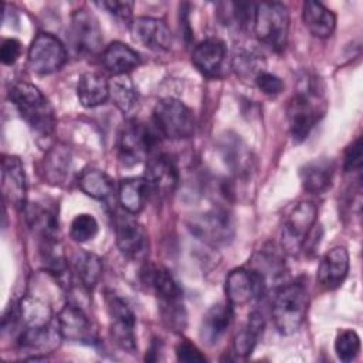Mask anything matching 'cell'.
Masks as SVG:
<instances>
[{"mask_svg": "<svg viewBox=\"0 0 363 363\" xmlns=\"http://www.w3.org/2000/svg\"><path fill=\"white\" fill-rule=\"evenodd\" d=\"M320 82L315 75L303 74L288 105L291 136L295 143L303 142L323 115Z\"/></svg>", "mask_w": 363, "mask_h": 363, "instance_id": "obj_1", "label": "cell"}, {"mask_svg": "<svg viewBox=\"0 0 363 363\" xmlns=\"http://www.w3.org/2000/svg\"><path fill=\"white\" fill-rule=\"evenodd\" d=\"M142 281L153 291L160 302V313L170 328L183 330L186 311L182 302V289L172 274L160 265H145L140 271Z\"/></svg>", "mask_w": 363, "mask_h": 363, "instance_id": "obj_2", "label": "cell"}, {"mask_svg": "<svg viewBox=\"0 0 363 363\" xmlns=\"http://www.w3.org/2000/svg\"><path fill=\"white\" fill-rule=\"evenodd\" d=\"M10 101L20 116L40 136H48L55 128V115L51 104L33 84L18 82L10 89Z\"/></svg>", "mask_w": 363, "mask_h": 363, "instance_id": "obj_3", "label": "cell"}, {"mask_svg": "<svg viewBox=\"0 0 363 363\" xmlns=\"http://www.w3.org/2000/svg\"><path fill=\"white\" fill-rule=\"evenodd\" d=\"M308 291L299 281L284 284L272 301V319L281 335L295 333L306 318Z\"/></svg>", "mask_w": 363, "mask_h": 363, "instance_id": "obj_4", "label": "cell"}, {"mask_svg": "<svg viewBox=\"0 0 363 363\" xmlns=\"http://www.w3.org/2000/svg\"><path fill=\"white\" fill-rule=\"evenodd\" d=\"M252 30L257 38L271 50L285 48L289 30L288 9L281 3H261L255 6Z\"/></svg>", "mask_w": 363, "mask_h": 363, "instance_id": "obj_5", "label": "cell"}, {"mask_svg": "<svg viewBox=\"0 0 363 363\" xmlns=\"http://www.w3.org/2000/svg\"><path fill=\"white\" fill-rule=\"evenodd\" d=\"M318 210L311 201H299L286 213L281 227V248L296 255L305 248L306 240L313 231Z\"/></svg>", "mask_w": 363, "mask_h": 363, "instance_id": "obj_6", "label": "cell"}, {"mask_svg": "<svg viewBox=\"0 0 363 363\" xmlns=\"http://www.w3.org/2000/svg\"><path fill=\"white\" fill-rule=\"evenodd\" d=\"M153 121L160 135L177 140L194 132V116L187 105L176 98L160 99L153 109Z\"/></svg>", "mask_w": 363, "mask_h": 363, "instance_id": "obj_7", "label": "cell"}, {"mask_svg": "<svg viewBox=\"0 0 363 363\" xmlns=\"http://www.w3.org/2000/svg\"><path fill=\"white\" fill-rule=\"evenodd\" d=\"M156 145V133L139 121H128L118 139L119 157L125 164H138L145 160Z\"/></svg>", "mask_w": 363, "mask_h": 363, "instance_id": "obj_8", "label": "cell"}, {"mask_svg": "<svg viewBox=\"0 0 363 363\" xmlns=\"http://www.w3.org/2000/svg\"><path fill=\"white\" fill-rule=\"evenodd\" d=\"M268 288L265 278L252 267L235 268L227 278L224 291L228 299V303L233 306L247 305L255 299H259Z\"/></svg>", "mask_w": 363, "mask_h": 363, "instance_id": "obj_9", "label": "cell"}, {"mask_svg": "<svg viewBox=\"0 0 363 363\" xmlns=\"http://www.w3.org/2000/svg\"><path fill=\"white\" fill-rule=\"evenodd\" d=\"M67 62L64 44L50 33H38L28 48L31 71L45 75L58 71Z\"/></svg>", "mask_w": 363, "mask_h": 363, "instance_id": "obj_10", "label": "cell"}, {"mask_svg": "<svg viewBox=\"0 0 363 363\" xmlns=\"http://www.w3.org/2000/svg\"><path fill=\"white\" fill-rule=\"evenodd\" d=\"M106 305H108L106 308H108V316H109V325H111V335L113 340L123 350L133 353L136 350L135 313L122 298L113 294H109L106 296Z\"/></svg>", "mask_w": 363, "mask_h": 363, "instance_id": "obj_11", "label": "cell"}, {"mask_svg": "<svg viewBox=\"0 0 363 363\" xmlns=\"http://www.w3.org/2000/svg\"><path fill=\"white\" fill-rule=\"evenodd\" d=\"M189 228L197 238L213 245L227 244L234 235L233 221L228 213L221 208H213L193 217Z\"/></svg>", "mask_w": 363, "mask_h": 363, "instance_id": "obj_12", "label": "cell"}, {"mask_svg": "<svg viewBox=\"0 0 363 363\" xmlns=\"http://www.w3.org/2000/svg\"><path fill=\"white\" fill-rule=\"evenodd\" d=\"M69 37L75 51L81 55L98 54L102 47V30L96 17L85 10H77L71 16Z\"/></svg>", "mask_w": 363, "mask_h": 363, "instance_id": "obj_13", "label": "cell"}, {"mask_svg": "<svg viewBox=\"0 0 363 363\" xmlns=\"http://www.w3.org/2000/svg\"><path fill=\"white\" fill-rule=\"evenodd\" d=\"M116 245L119 251L132 259L140 258L147 251V234L133 214L119 211L113 220Z\"/></svg>", "mask_w": 363, "mask_h": 363, "instance_id": "obj_14", "label": "cell"}, {"mask_svg": "<svg viewBox=\"0 0 363 363\" xmlns=\"http://www.w3.org/2000/svg\"><path fill=\"white\" fill-rule=\"evenodd\" d=\"M145 180L149 191L164 197L174 191L179 183V170L174 159L167 153H159L147 160Z\"/></svg>", "mask_w": 363, "mask_h": 363, "instance_id": "obj_15", "label": "cell"}, {"mask_svg": "<svg viewBox=\"0 0 363 363\" xmlns=\"http://www.w3.org/2000/svg\"><path fill=\"white\" fill-rule=\"evenodd\" d=\"M1 190L6 201L17 210L27 206V177L24 166L17 156H6L1 170Z\"/></svg>", "mask_w": 363, "mask_h": 363, "instance_id": "obj_16", "label": "cell"}, {"mask_svg": "<svg viewBox=\"0 0 363 363\" xmlns=\"http://www.w3.org/2000/svg\"><path fill=\"white\" fill-rule=\"evenodd\" d=\"M132 38L146 48L166 51L172 45V33L167 24L155 17H138L130 23Z\"/></svg>", "mask_w": 363, "mask_h": 363, "instance_id": "obj_17", "label": "cell"}, {"mask_svg": "<svg viewBox=\"0 0 363 363\" xmlns=\"http://www.w3.org/2000/svg\"><path fill=\"white\" fill-rule=\"evenodd\" d=\"M57 326L61 337L77 343L94 342V330L84 311L72 303H67L57 316Z\"/></svg>", "mask_w": 363, "mask_h": 363, "instance_id": "obj_18", "label": "cell"}, {"mask_svg": "<svg viewBox=\"0 0 363 363\" xmlns=\"http://www.w3.org/2000/svg\"><path fill=\"white\" fill-rule=\"evenodd\" d=\"M349 272V254L343 247H333L320 259L316 278L325 289H336Z\"/></svg>", "mask_w": 363, "mask_h": 363, "instance_id": "obj_19", "label": "cell"}, {"mask_svg": "<svg viewBox=\"0 0 363 363\" xmlns=\"http://www.w3.org/2000/svg\"><path fill=\"white\" fill-rule=\"evenodd\" d=\"M60 339L62 337L57 323L55 326L50 323L48 326H43V328L23 329L18 335L17 345L21 352L33 354L31 359H38L37 354L52 352L58 346Z\"/></svg>", "mask_w": 363, "mask_h": 363, "instance_id": "obj_20", "label": "cell"}, {"mask_svg": "<svg viewBox=\"0 0 363 363\" xmlns=\"http://www.w3.org/2000/svg\"><path fill=\"white\" fill-rule=\"evenodd\" d=\"M234 318L231 303H216L204 315L200 322V339L207 346H214L225 335Z\"/></svg>", "mask_w": 363, "mask_h": 363, "instance_id": "obj_21", "label": "cell"}, {"mask_svg": "<svg viewBox=\"0 0 363 363\" xmlns=\"http://www.w3.org/2000/svg\"><path fill=\"white\" fill-rule=\"evenodd\" d=\"M225 55L227 48L224 41L216 37H210L196 45L191 54V61L201 74L207 77H216L223 67Z\"/></svg>", "mask_w": 363, "mask_h": 363, "instance_id": "obj_22", "label": "cell"}, {"mask_svg": "<svg viewBox=\"0 0 363 363\" xmlns=\"http://www.w3.org/2000/svg\"><path fill=\"white\" fill-rule=\"evenodd\" d=\"M302 20L309 33L318 38H328L336 27L335 14L319 1H305L302 7Z\"/></svg>", "mask_w": 363, "mask_h": 363, "instance_id": "obj_23", "label": "cell"}, {"mask_svg": "<svg viewBox=\"0 0 363 363\" xmlns=\"http://www.w3.org/2000/svg\"><path fill=\"white\" fill-rule=\"evenodd\" d=\"M333 170V162L329 159H315L308 162L299 172L303 190L311 194L323 193L330 186Z\"/></svg>", "mask_w": 363, "mask_h": 363, "instance_id": "obj_24", "label": "cell"}, {"mask_svg": "<svg viewBox=\"0 0 363 363\" xmlns=\"http://www.w3.org/2000/svg\"><path fill=\"white\" fill-rule=\"evenodd\" d=\"M77 96L85 108L102 105L109 98V82L98 72H85L78 79Z\"/></svg>", "mask_w": 363, "mask_h": 363, "instance_id": "obj_25", "label": "cell"}, {"mask_svg": "<svg viewBox=\"0 0 363 363\" xmlns=\"http://www.w3.org/2000/svg\"><path fill=\"white\" fill-rule=\"evenodd\" d=\"M150 191L145 177L123 179L118 187V201L126 213L138 214L143 210Z\"/></svg>", "mask_w": 363, "mask_h": 363, "instance_id": "obj_26", "label": "cell"}, {"mask_svg": "<svg viewBox=\"0 0 363 363\" xmlns=\"http://www.w3.org/2000/svg\"><path fill=\"white\" fill-rule=\"evenodd\" d=\"M102 62L104 67L113 75H122L136 68L140 61L138 52L133 48L121 41H113L105 48L102 54Z\"/></svg>", "mask_w": 363, "mask_h": 363, "instance_id": "obj_27", "label": "cell"}, {"mask_svg": "<svg viewBox=\"0 0 363 363\" xmlns=\"http://www.w3.org/2000/svg\"><path fill=\"white\" fill-rule=\"evenodd\" d=\"M109 98L123 115H132L139 104L136 86L128 74L113 75L109 81Z\"/></svg>", "mask_w": 363, "mask_h": 363, "instance_id": "obj_28", "label": "cell"}, {"mask_svg": "<svg viewBox=\"0 0 363 363\" xmlns=\"http://www.w3.org/2000/svg\"><path fill=\"white\" fill-rule=\"evenodd\" d=\"M233 69L241 78H257L265 71L264 54L252 45H240L233 55Z\"/></svg>", "mask_w": 363, "mask_h": 363, "instance_id": "obj_29", "label": "cell"}, {"mask_svg": "<svg viewBox=\"0 0 363 363\" xmlns=\"http://www.w3.org/2000/svg\"><path fill=\"white\" fill-rule=\"evenodd\" d=\"M20 325L23 328H43L48 326L52 319V311L44 301L27 295L18 302Z\"/></svg>", "mask_w": 363, "mask_h": 363, "instance_id": "obj_30", "label": "cell"}, {"mask_svg": "<svg viewBox=\"0 0 363 363\" xmlns=\"http://www.w3.org/2000/svg\"><path fill=\"white\" fill-rule=\"evenodd\" d=\"M265 322L262 315L258 311H254L248 315L245 326L237 333L234 339V350L240 356H248L255 349L259 337L264 333Z\"/></svg>", "mask_w": 363, "mask_h": 363, "instance_id": "obj_31", "label": "cell"}, {"mask_svg": "<svg viewBox=\"0 0 363 363\" xmlns=\"http://www.w3.org/2000/svg\"><path fill=\"white\" fill-rule=\"evenodd\" d=\"M78 186L86 196L96 200H106L115 191L113 180L98 169H85L78 179Z\"/></svg>", "mask_w": 363, "mask_h": 363, "instance_id": "obj_32", "label": "cell"}, {"mask_svg": "<svg viewBox=\"0 0 363 363\" xmlns=\"http://www.w3.org/2000/svg\"><path fill=\"white\" fill-rule=\"evenodd\" d=\"M69 152L65 146H54L50 149L43 162L44 179L51 184H61L69 170Z\"/></svg>", "mask_w": 363, "mask_h": 363, "instance_id": "obj_33", "label": "cell"}, {"mask_svg": "<svg viewBox=\"0 0 363 363\" xmlns=\"http://www.w3.org/2000/svg\"><path fill=\"white\" fill-rule=\"evenodd\" d=\"M74 271L81 285L91 291L96 286L102 275V261L98 255L86 251H81L74 258Z\"/></svg>", "mask_w": 363, "mask_h": 363, "instance_id": "obj_34", "label": "cell"}, {"mask_svg": "<svg viewBox=\"0 0 363 363\" xmlns=\"http://www.w3.org/2000/svg\"><path fill=\"white\" fill-rule=\"evenodd\" d=\"M221 20L225 26L237 30H251L254 24L255 6L252 3H223Z\"/></svg>", "mask_w": 363, "mask_h": 363, "instance_id": "obj_35", "label": "cell"}, {"mask_svg": "<svg viewBox=\"0 0 363 363\" xmlns=\"http://www.w3.org/2000/svg\"><path fill=\"white\" fill-rule=\"evenodd\" d=\"M335 352L342 362H352L360 352V337L352 329H345L335 339Z\"/></svg>", "mask_w": 363, "mask_h": 363, "instance_id": "obj_36", "label": "cell"}, {"mask_svg": "<svg viewBox=\"0 0 363 363\" xmlns=\"http://www.w3.org/2000/svg\"><path fill=\"white\" fill-rule=\"evenodd\" d=\"M71 237L77 242H86L98 234V223L94 216L88 213H81L75 216L69 228Z\"/></svg>", "mask_w": 363, "mask_h": 363, "instance_id": "obj_37", "label": "cell"}, {"mask_svg": "<svg viewBox=\"0 0 363 363\" xmlns=\"http://www.w3.org/2000/svg\"><path fill=\"white\" fill-rule=\"evenodd\" d=\"M254 81H255L258 89H261V92H264L265 95L274 96V95H278L284 91V82L275 74L264 71Z\"/></svg>", "mask_w": 363, "mask_h": 363, "instance_id": "obj_38", "label": "cell"}, {"mask_svg": "<svg viewBox=\"0 0 363 363\" xmlns=\"http://www.w3.org/2000/svg\"><path fill=\"white\" fill-rule=\"evenodd\" d=\"M176 357H177V360L186 362V363H203V362H206L204 354H201V352L197 349V346L193 345L189 340H183L177 345Z\"/></svg>", "mask_w": 363, "mask_h": 363, "instance_id": "obj_39", "label": "cell"}, {"mask_svg": "<svg viewBox=\"0 0 363 363\" xmlns=\"http://www.w3.org/2000/svg\"><path fill=\"white\" fill-rule=\"evenodd\" d=\"M360 164H362V139L357 138L352 145L347 146L345 152L343 167H345V172H353V170H359Z\"/></svg>", "mask_w": 363, "mask_h": 363, "instance_id": "obj_40", "label": "cell"}, {"mask_svg": "<svg viewBox=\"0 0 363 363\" xmlns=\"http://www.w3.org/2000/svg\"><path fill=\"white\" fill-rule=\"evenodd\" d=\"M21 54V43L16 38H6L0 47V60L4 65H13Z\"/></svg>", "mask_w": 363, "mask_h": 363, "instance_id": "obj_41", "label": "cell"}, {"mask_svg": "<svg viewBox=\"0 0 363 363\" xmlns=\"http://www.w3.org/2000/svg\"><path fill=\"white\" fill-rule=\"evenodd\" d=\"M99 6L106 9L112 16L119 20H129L133 11L132 1H102L99 3Z\"/></svg>", "mask_w": 363, "mask_h": 363, "instance_id": "obj_42", "label": "cell"}]
</instances>
